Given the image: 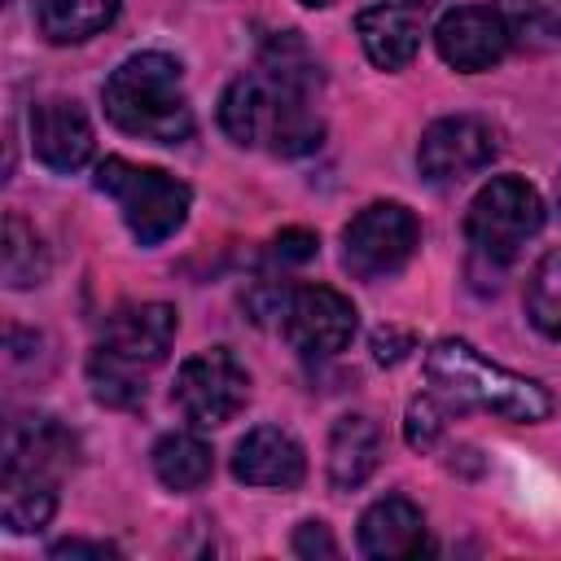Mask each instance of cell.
Masks as SVG:
<instances>
[{
    "label": "cell",
    "mask_w": 561,
    "mask_h": 561,
    "mask_svg": "<svg viewBox=\"0 0 561 561\" xmlns=\"http://www.w3.org/2000/svg\"><path fill=\"white\" fill-rule=\"evenodd\" d=\"M294 552L298 557H307V561H316V557H337V539L329 535V526L324 522H302L298 530H294Z\"/></svg>",
    "instance_id": "484cf974"
},
{
    "label": "cell",
    "mask_w": 561,
    "mask_h": 561,
    "mask_svg": "<svg viewBox=\"0 0 561 561\" xmlns=\"http://www.w3.org/2000/svg\"><path fill=\"white\" fill-rule=\"evenodd\" d=\"M508 44H513V26L491 4H456L434 26L438 57L451 70H460V75H478V70L500 66L504 53H508Z\"/></svg>",
    "instance_id": "30bf717a"
},
{
    "label": "cell",
    "mask_w": 561,
    "mask_h": 561,
    "mask_svg": "<svg viewBox=\"0 0 561 561\" xmlns=\"http://www.w3.org/2000/svg\"><path fill=\"white\" fill-rule=\"evenodd\" d=\"M75 434L57 416H22L4 434L0 482H48L57 486L66 469H75Z\"/></svg>",
    "instance_id": "8fae6325"
},
{
    "label": "cell",
    "mask_w": 561,
    "mask_h": 561,
    "mask_svg": "<svg viewBox=\"0 0 561 561\" xmlns=\"http://www.w3.org/2000/svg\"><path fill=\"white\" fill-rule=\"evenodd\" d=\"M280 329L298 355L324 359V355H337L351 346V337L359 329V311L333 285H294L285 316H280Z\"/></svg>",
    "instance_id": "ba28073f"
},
{
    "label": "cell",
    "mask_w": 561,
    "mask_h": 561,
    "mask_svg": "<svg viewBox=\"0 0 561 561\" xmlns=\"http://www.w3.org/2000/svg\"><path fill=\"white\" fill-rule=\"evenodd\" d=\"M31 149L48 171H79L92 149H96V131L92 118L83 114V105L75 96H48L31 105Z\"/></svg>",
    "instance_id": "4fadbf2b"
},
{
    "label": "cell",
    "mask_w": 561,
    "mask_h": 561,
    "mask_svg": "<svg viewBox=\"0 0 561 561\" xmlns=\"http://www.w3.org/2000/svg\"><path fill=\"white\" fill-rule=\"evenodd\" d=\"M320 61L307 53L298 31H280L263 44L259 66L237 75L219 96V127L241 149H267L302 158L324 140Z\"/></svg>",
    "instance_id": "6da1fadb"
},
{
    "label": "cell",
    "mask_w": 561,
    "mask_h": 561,
    "mask_svg": "<svg viewBox=\"0 0 561 561\" xmlns=\"http://www.w3.org/2000/svg\"><path fill=\"white\" fill-rule=\"evenodd\" d=\"M298 4H307V9H324L329 0H298Z\"/></svg>",
    "instance_id": "f1b7e54d"
},
{
    "label": "cell",
    "mask_w": 561,
    "mask_h": 561,
    "mask_svg": "<svg viewBox=\"0 0 561 561\" xmlns=\"http://www.w3.org/2000/svg\"><path fill=\"white\" fill-rule=\"evenodd\" d=\"M543 197L522 175H495L482 184L465 210V237L473 245V263L504 267L513 254L543 228Z\"/></svg>",
    "instance_id": "5b68a950"
},
{
    "label": "cell",
    "mask_w": 561,
    "mask_h": 561,
    "mask_svg": "<svg viewBox=\"0 0 561 561\" xmlns=\"http://www.w3.org/2000/svg\"><path fill=\"white\" fill-rule=\"evenodd\" d=\"M0 272L9 289H35L48 280V245L35 232V224L18 210L4 215V237H0Z\"/></svg>",
    "instance_id": "d6986e66"
},
{
    "label": "cell",
    "mask_w": 561,
    "mask_h": 561,
    "mask_svg": "<svg viewBox=\"0 0 561 561\" xmlns=\"http://www.w3.org/2000/svg\"><path fill=\"white\" fill-rule=\"evenodd\" d=\"M232 478L245 486H267V491H294L307 478V456L298 438L280 425H254L237 451H232Z\"/></svg>",
    "instance_id": "9a60e30c"
},
{
    "label": "cell",
    "mask_w": 561,
    "mask_h": 561,
    "mask_svg": "<svg viewBox=\"0 0 561 561\" xmlns=\"http://www.w3.org/2000/svg\"><path fill=\"white\" fill-rule=\"evenodd\" d=\"M175 307L167 302H123L105 316L101 324V337H96V351L131 364V368H153L167 359L171 342H175Z\"/></svg>",
    "instance_id": "7c38bea8"
},
{
    "label": "cell",
    "mask_w": 561,
    "mask_h": 561,
    "mask_svg": "<svg viewBox=\"0 0 561 561\" xmlns=\"http://www.w3.org/2000/svg\"><path fill=\"white\" fill-rule=\"evenodd\" d=\"M53 557H118V548L101 539H61L53 543Z\"/></svg>",
    "instance_id": "83f0119b"
},
{
    "label": "cell",
    "mask_w": 561,
    "mask_h": 561,
    "mask_svg": "<svg viewBox=\"0 0 561 561\" xmlns=\"http://www.w3.org/2000/svg\"><path fill=\"white\" fill-rule=\"evenodd\" d=\"M425 377L451 408H482V412H495L517 425L548 421V412H552V394L539 381L491 364L460 337H443L425 351Z\"/></svg>",
    "instance_id": "3957f363"
},
{
    "label": "cell",
    "mask_w": 561,
    "mask_h": 561,
    "mask_svg": "<svg viewBox=\"0 0 561 561\" xmlns=\"http://www.w3.org/2000/svg\"><path fill=\"white\" fill-rule=\"evenodd\" d=\"M526 316L530 324L561 342V245H552L535 267H530V280H526Z\"/></svg>",
    "instance_id": "7402d4cb"
},
{
    "label": "cell",
    "mask_w": 561,
    "mask_h": 561,
    "mask_svg": "<svg viewBox=\"0 0 561 561\" xmlns=\"http://www.w3.org/2000/svg\"><path fill=\"white\" fill-rule=\"evenodd\" d=\"M105 118L140 140L180 145L193 136V105L184 92L180 61L167 53H131L101 88Z\"/></svg>",
    "instance_id": "7a4b0ae2"
},
{
    "label": "cell",
    "mask_w": 561,
    "mask_h": 561,
    "mask_svg": "<svg viewBox=\"0 0 561 561\" xmlns=\"http://www.w3.org/2000/svg\"><path fill=\"white\" fill-rule=\"evenodd\" d=\"M88 381H92V394L105 403V408H140L145 403V381H140V368L105 355V351H92L88 359Z\"/></svg>",
    "instance_id": "603a6c76"
},
{
    "label": "cell",
    "mask_w": 561,
    "mask_h": 561,
    "mask_svg": "<svg viewBox=\"0 0 561 561\" xmlns=\"http://www.w3.org/2000/svg\"><path fill=\"white\" fill-rule=\"evenodd\" d=\"M316 250H320V237L307 232V228H280L272 237V259L276 263H307V259H316Z\"/></svg>",
    "instance_id": "d4e9b609"
},
{
    "label": "cell",
    "mask_w": 561,
    "mask_h": 561,
    "mask_svg": "<svg viewBox=\"0 0 561 561\" xmlns=\"http://www.w3.org/2000/svg\"><path fill=\"white\" fill-rule=\"evenodd\" d=\"M118 18V0H35V22L48 44H83Z\"/></svg>",
    "instance_id": "ac0fdd59"
},
{
    "label": "cell",
    "mask_w": 561,
    "mask_h": 561,
    "mask_svg": "<svg viewBox=\"0 0 561 561\" xmlns=\"http://www.w3.org/2000/svg\"><path fill=\"white\" fill-rule=\"evenodd\" d=\"M245 399H250V373L228 346H210L184 359L171 386V403L193 430L228 425L245 408Z\"/></svg>",
    "instance_id": "52a82bcc"
},
{
    "label": "cell",
    "mask_w": 561,
    "mask_h": 561,
    "mask_svg": "<svg viewBox=\"0 0 561 561\" xmlns=\"http://www.w3.org/2000/svg\"><path fill=\"white\" fill-rule=\"evenodd\" d=\"M421 245V224L403 202H368L342 228V263L359 280H386L408 267Z\"/></svg>",
    "instance_id": "8992f818"
},
{
    "label": "cell",
    "mask_w": 561,
    "mask_h": 561,
    "mask_svg": "<svg viewBox=\"0 0 561 561\" xmlns=\"http://www.w3.org/2000/svg\"><path fill=\"white\" fill-rule=\"evenodd\" d=\"M412 346H416V337H412L408 329L386 324V329H377V333H373V359H377V364H399Z\"/></svg>",
    "instance_id": "4316f807"
},
{
    "label": "cell",
    "mask_w": 561,
    "mask_h": 561,
    "mask_svg": "<svg viewBox=\"0 0 561 561\" xmlns=\"http://www.w3.org/2000/svg\"><path fill=\"white\" fill-rule=\"evenodd\" d=\"M495 149L500 145H495L491 123H482L473 114H447L425 127V136L416 145V167L430 184H460V180L478 175L482 167H491Z\"/></svg>",
    "instance_id": "9c48e42d"
},
{
    "label": "cell",
    "mask_w": 561,
    "mask_h": 561,
    "mask_svg": "<svg viewBox=\"0 0 561 561\" xmlns=\"http://www.w3.org/2000/svg\"><path fill=\"white\" fill-rule=\"evenodd\" d=\"M447 416H451V403L438 394V390H425L408 403V416H403V438L412 451H430L443 430H447Z\"/></svg>",
    "instance_id": "cb8c5ba5"
},
{
    "label": "cell",
    "mask_w": 561,
    "mask_h": 561,
    "mask_svg": "<svg viewBox=\"0 0 561 561\" xmlns=\"http://www.w3.org/2000/svg\"><path fill=\"white\" fill-rule=\"evenodd\" d=\"M430 548L425 535V517L408 495H381L364 508L359 517V552L373 561H390V557H416Z\"/></svg>",
    "instance_id": "2e32d148"
},
{
    "label": "cell",
    "mask_w": 561,
    "mask_h": 561,
    "mask_svg": "<svg viewBox=\"0 0 561 561\" xmlns=\"http://www.w3.org/2000/svg\"><path fill=\"white\" fill-rule=\"evenodd\" d=\"M557 210H561V180H557Z\"/></svg>",
    "instance_id": "f546056e"
},
{
    "label": "cell",
    "mask_w": 561,
    "mask_h": 561,
    "mask_svg": "<svg viewBox=\"0 0 561 561\" xmlns=\"http://www.w3.org/2000/svg\"><path fill=\"white\" fill-rule=\"evenodd\" d=\"M57 513V486L48 482H0V522L9 535H31Z\"/></svg>",
    "instance_id": "44dd1931"
},
{
    "label": "cell",
    "mask_w": 561,
    "mask_h": 561,
    "mask_svg": "<svg viewBox=\"0 0 561 561\" xmlns=\"http://www.w3.org/2000/svg\"><path fill=\"white\" fill-rule=\"evenodd\" d=\"M96 188L118 206L127 232L140 245H162L171 232L184 228L188 206H193V193H188L184 180H175L158 167L127 162L118 153H110L96 167Z\"/></svg>",
    "instance_id": "277c9868"
},
{
    "label": "cell",
    "mask_w": 561,
    "mask_h": 561,
    "mask_svg": "<svg viewBox=\"0 0 561 561\" xmlns=\"http://www.w3.org/2000/svg\"><path fill=\"white\" fill-rule=\"evenodd\" d=\"M355 35L377 70H403L425 39V4H416V0L368 4L355 18Z\"/></svg>",
    "instance_id": "5bb4252c"
},
{
    "label": "cell",
    "mask_w": 561,
    "mask_h": 561,
    "mask_svg": "<svg viewBox=\"0 0 561 561\" xmlns=\"http://www.w3.org/2000/svg\"><path fill=\"white\" fill-rule=\"evenodd\" d=\"M381 465V430L364 412H346L329 430V482L337 491H355Z\"/></svg>",
    "instance_id": "e0dca14e"
},
{
    "label": "cell",
    "mask_w": 561,
    "mask_h": 561,
    "mask_svg": "<svg viewBox=\"0 0 561 561\" xmlns=\"http://www.w3.org/2000/svg\"><path fill=\"white\" fill-rule=\"evenodd\" d=\"M153 473L167 491H197L210 473H215V456H210V443H202L197 434L188 430H175V434H162L153 443Z\"/></svg>",
    "instance_id": "ffe728a7"
}]
</instances>
